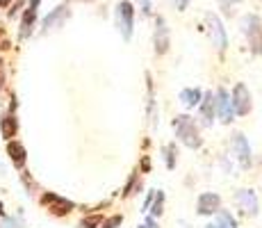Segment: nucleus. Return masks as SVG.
I'll list each match as a JSON object with an SVG mask.
<instances>
[{
    "mask_svg": "<svg viewBox=\"0 0 262 228\" xmlns=\"http://www.w3.org/2000/svg\"><path fill=\"white\" fill-rule=\"evenodd\" d=\"M171 128H173L176 139L183 146H187L191 151L203 149L205 139H203V133H201V123L191 114H187V112L176 114L173 119H171Z\"/></svg>",
    "mask_w": 262,
    "mask_h": 228,
    "instance_id": "obj_1",
    "label": "nucleus"
},
{
    "mask_svg": "<svg viewBox=\"0 0 262 228\" xmlns=\"http://www.w3.org/2000/svg\"><path fill=\"white\" fill-rule=\"evenodd\" d=\"M239 32L246 39V48L253 57L262 55V16L255 12H246L239 18Z\"/></svg>",
    "mask_w": 262,
    "mask_h": 228,
    "instance_id": "obj_2",
    "label": "nucleus"
},
{
    "mask_svg": "<svg viewBox=\"0 0 262 228\" xmlns=\"http://www.w3.org/2000/svg\"><path fill=\"white\" fill-rule=\"evenodd\" d=\"M135 18H137V9H135L133 0H119L114 5V28L121 34L123 42H130L135 34Z\"/></svg>",
    "mask_w": 262,
    "mask_h": 228,
    "instance_id": "obj_3",
    "label": "nucleus"
},
{
    "mask_svg": "<svg viewBox=\"0 0 262 228\" xmlns=\"http://www.w3.org/2000/svg\"><path fill=\"white\" fill-rule=\"evenodd\" d=\"M205 30H208V37H210L212 48L219 55H224L226 50H228V32H226V25L216 12L205 14Z\"/></svg>",
    "mask_w": 262,
    "mask_h": 228,
    "instance_id": "obj_4",
    "label": "nucleus"
},
{
    "mask_svg": "<svg viewBox=\"0 0 262 228\" xmlns=\"http://www.w3.org/2000/svg\"><path fill=\"white\" fill-rule=\"evenodd\" d=\"M230 153H233L235 162L239 164V169H251L253 164V149H251V141L244 133H233L230 137Z\"/></svg>",
    "mask_w": 262,
    "mask_h": 228,
    "instance_id": "obj_5",
    "label": "nucleus"
},
{
    "mask_svg": "<svg viewBox=\"0 0 262 228\" xmlns=\"http://www.w3.org/2000/svg\"><path fill=\"white\" fill-rule=\"evenodd\" d=\"M230 103H233L235 116H249L253 110V94H251L246 82H235V87L230 89Z\"/></svg>",
    "mask_w": 262,
    "mask_h": 228,
    "instance_id": "obj_6",
    "label": "nucleus"
},
{
    "mask_svg": "<svg viewBox=\"0 0 262 228\" xmlns=\"http://www.w3.org/2000/svg\"><path fill=\"white\" fill-rule=\"evenodd\" d=\"M171 50V28L167 23V18L162 14L155 16V25H153V53L158 57H164Z\"/></svg>",
    "mask_w": 262,
    "mask_h": 228,
    "instance_id": "obj_7",
    "label": "nucleus"
},
{
    "mask_svg": "<svg viewBox=\"0 0 262 228\" xmlns=\"http://www.w3.org/2000/svg\"><path fill=\"white\" fill-rule=\"evenodd\" d=\"M39 203L46 208L53 217H67L75 210V203L71 199H67V196H62V194H55V192H43V194L39 196Z\"/></svg>",
    "mask_w": 262,
    "mask_h": 228,
    "instance_id": "obj_8",
    "label": "nucleus"
},
{
    "mask_svg": "<svg viewBox=\"0 0 262 228\" xmlns=\"http://www.w3.org/2000/svg\"><path fill=\"white\" fill-rule=\"evenodd\" d=\"M235 205L244 217H258L260 215V199L258 192L251 187H242L235 192Z\"/></svg>",
    "mask_w": 262,
    "mask_h": 228,
    "instance_id": "obj_9",
    "label": "nucleus"
},
{
    "mask_svg": "<svg viewBox=\"0 0 262 228\" xmlns=\"http://www.w3.org/2000/svg\"><path fill=\"white\" fill-rule=\"evenodd\" d=\"M69 18H71V7H69L67 3L57 5V7L50 9L46 16H43V21H41V34H50V32H55V30L64 28Z\"/></svg>",
    "mask_w": 262,
    "mask_h": 228,
    "instance_id": "obj_10",
    "label": "nucleus"
},
{
    "mask_svg": "<svg viewBox=\"0 0 262 228\" xmlns=\"http://www.w3.org/2000/svg\"><path fill=\"white\" fill-rule=\"evenodd\" d=\"M214 108H216V119L224 126H230L237 116L233 112V103H230V91L226 87H216L214 89Z\"/></svg>",
    "mask_w": 262,
    "mask_h": 228,
    "instance_id": "obj_11",
    "label": "nucleus"
},
{
    "mask_svg": "<svg viewBox=\"0 0 262 228\" xmlns=\"http://www.w3.org/2000/svg\"><path fill=\"white\" fill-rule=\"evenodd\" d=\"M221 208H224V201H221V196L216 194V192H201V194L196 196V215L199 217L212 219Z\"/></svg>",
    "mask_w": 262,
    "mask_h": 228,
    "instance_id": "obj_12",
    "label": "nucleus"
},
{
    "mask_svg": "<svg viewBox=\"0 0 262 228\" xmlns=\"http://www.w3.org/2000/svg\"><path fill=\"white\" fill-rule=\"evenodd\" d=\"M39 5H41V0H30V3H28V7L23 9L21 25H18V37H21V39H28L30 34L34 32V28H37V18H39Z\"/></svg>",
    "mask_w": 262,
    "mask_h": 228,
    "instance_id": "obj_13",
    "label": "nucleus"
},
{
    "mask_svg": "<svg viewBox=\"0 0 262 228\" xmlns=\"http://www.w3.org/2000/svg\"><path fill=\"white\" fill-rule=\"evenodd\" d=\"M216 121V108H214V91L205 89L203 98L199 103V123L205 126V128H212Z\"/></svg>",
    "mask_w": 262,
    "mask_h": 228,
    "instance_id": "obj_14",
    "label": "nucleus"
},
{
    "mask_svg": "<svg viewBox=\"0 0 262 228\" xmlns=\"http://www.w3.org/2000/svg\"><path fill=\"white\" fill-rule=\"evenodd\" d=\"M146 108H148V121L150 128L160 126V110H158V100H155V82L150 71H146Z\"/></svg>",
    "mask_w": 262,
    "mask_h": 228,
    "instance_id": "obj_15",
    "label": "nucleus"
},
{
    "mask_svg": "<svg viewBox=\"0 0 262 228\" xmlns=\"http://www.w3.org/2000/svg\"><path fill=\"white\" fill-rule=\"evenodd\" d=\"M164 203H167V194L162 190H150L144 201V212H148L150 217L160 219L164 215Z\"/></svg>",
    "mask_w": 262,
    "mask_h": 228,
    "instance_id": "obj_16",
    "label": "nucleus"
},
{
    "mask_svg": "<svg viewBox=\"0 0 262 228\" xmlns=\"http://www.w3.org/2000/svg\"><path fill=\"white\" fill-rule=\"evenodd\" d=\"M7 158L16 169H23L25 162H28V149L23 146V141H18V139L7 141Z\"/></svg>",
    "mask_w": 262,
    "mask_h": 228,
    "instance_id": "obj_17",
    "label": "nucleus"
},
{
    "mask_svg": "<svg viewBox=\"0 0 262 228\" xmlns=\"http://www.w3.org/2000/svg\"><path fill=\"white\" fill-rule=\"evenodd\" d=\"M201 98H203V89L201 87H183L178 91V100L185 110H194L199 108Z\"/></svg>",
    "mask_w": 262,
    "mask_h": 228,
    "instance_id": "obj_18",
    "label": "nucleus"
},
{
    "mask_svg": "<svg viewBox=\"0 0 262 228\" xmlns=\"http://www.w3.org/2000/svg\"><path fill=\"white\" fill-rule=\"evenodd\" d=\"M18 133V119H16V112H5L3 119H0V135L3 139H14Z\"/></svg>",
    "mask_w": 262,
    "mask_h": 228,
    "instance_id": "obj_19",
    "label": "nucleus"
},
{
    "mask_svg": "<svg viewBox=\"0 0 262 228\" xmlns=\"http://www.w3.org/2000/svg\"><path fill=\"white\" fill-rule=\"evenodd\" d=\"M178 144L176 141H169V144L162 146V160H164V167H167L169 171L176 169V164H178Z\"/></svg>",
    "mask_w": 262,
    "mask_h": 228,
    "instance_id": "obj_20",
    "label": "nucleus"
},
{
    "mask_svg": "<svg viewBox=\"0 0 262 228\" xmlns=\"http://www.w3.org/2000/svg\"><path fill=\"white\" fill-rule=\"evenodd\" d=\"M212 219H214L216 228H239L237 217H235L230 210H224V208H221V210L216 212V215L212 217Z\"/></svg>",
    "mask_w": 262,
    "mask_h": 228,
    "instance_id": "obj_21",
    "label": "nucleus"
},
{
    "mask_svg": "<svg viewBox=\"0 0 262 228\" xmlns=\"http://www.w3.org/2000/svg\"><path fill=\"white\" fill-rule=\"evenodd\" d=\"M0 228H25V219L21 215H5L0 217Z\"/></svg>",
    "mask_w": 262,
    "mask_h": 228,
    "instance_id": "obj_22",
    "label": "nucleus"
},
{
    "mask_svg": "<svg viewBox=\"0 0 262 228\" xmlns=\"http://www.w3.org/2000/svg\"><path fill=\"white\" fill-rule=\"evenodd\" d=\"M137 187H142V178H139V169H135L133 174H130L128 182H125L123 187V196L128 199V196H133V190H137Z\"/></svg>",
    "mask_w": 262,
    "mask_h": 228,
    "instance_id": "obj_23",
    "label": "nucleus"
},
{
    "mask_svg": "<svg viewBox=\"0 0 262 228\" xmlns=\"http://www.w3.org/2000/svg\"><path fill=\"white\" fill-rule=\"evenodd\" d=\"M135 9H139L144 18H150L153 16V0H135Z\"/></svg>",
    "mask_w": 262,
    "mask_h": 228,
    "instance_id": "obj_24",
    "label": "nucleus"
},
{
    "mask_svg": "<svg viewBox=\"0 0 262 228\" xmlns=\"http://www.w3.org/2000/svg\"><path fill=\"white\" fill-rule=\"evenodd\" d=\"M100 221H103V217L100 215H89V217H82V219H80L78 228H98Z\"/></svg>",
    "mask_w": 262,
    "mask_h": 228,
    "instance_id": "obj_25",
    "label": "nucleus"
},
{
    "mask_svg": "<svg viewBox=\"0 0 262 228\" xmlns=\"http://www.w3.org/2000/svg\"><path fill=\"white\" fill-rule=\"evenodd\" d=\"M121 224H123V215H112V217H107V219L100 221L98 228H119Z\"/></svg>",
    "mask_w": 262,
    "mask_h": 228,
    "instance_id": "obj_26",
    "label": "nucleus"
},
{
    "mask_svg": "<svg viewBox=\"0 0 262 228\" xmlns=\"http://www.w3.org/2000/svg\"><path fill=\"white\" fill-rule=\"evenodd\" d=\"M191 0H169V5L176 9V12H187Z\"/></svg>",
    "mask_w": 262,
    "mask_h": 228,
    "instance_id": "obj_27",
    "label": "nucleus"
},
{
    "mask_svg": "<svg viewBox=\"0 0 262 228\" xmlns=\"http://www.w3.org/2000/svg\"><path fill=\"white\" fill-rule=\"evenodd\" d=\"M239 3H244V0H219V5L226 9V14H233V7Z\"/></svg>",
    "mask_w": 262,
    "mask_h": 228,
    "instance_id": "obj_28",
    "label": "nucleus"
},
{
    "mask_svg": "<svg viewBox=\"0 0 262 228\" xmlns=\"http://www.w3.org/2000/svg\"><path fill=\"white\" fill-rule=\"evenodd\" d=\"M5 82H7V69H5V62L0 59V94L5 89Z\"/></svg>",
    "mask_w": 262,
    "mask_h": 228,
    "instance_id": "obj_29",
    "label": "nucleus"
},
{
    "mask_svg": "<svg viewBox=\"0 0 262 228\" xmlns=\"http://www.w3.org/2000/svg\"><path fill=\"white\" fill-rule=\"evenodd\" d=\"M142 224H144V228H160L158 219H155V217H150V215H146V219L142 221Z\"/></svg>",
    "mask_w": 262,
    "mask_h": 228,
    "instance_id": "obj_30",
    "label": "nucleus"
},
{
    "mask_svg": "<svg viewBox=\"0 0 262 228\" xmlns=\"http://www.w3.org/2000/svg\"><path fill=\"white\" fill-rule=\"evenodd\" d=\"M148 169H150V158L148 155H144L142 164H139V174H148Z\"/></svg>",
    "mask_w": 262,
    "mask_h": 228,
    "instance_id": "obj_31",
    "label": "nucleus"
},
{
    "mask_svg": "<svg viewBox=\"0 0 262 228\" xmlns=\"http://www.w3.org/2000/svg\"><path fill=\"white\" fill-rule=\"evenodd\" d=\"M21 180L25 182V187H28V190H34V180L28 176V171H23V174H21Z\"/></svg>",
    "mask_w": 262,
    "mask_h": 228,
    "instance_id": "obj_32",
    "label": "nucleus"
},
{
    "mask_svg": "<svg viewBox=\"0 0 262 228\" xmlns=\"http://www.w3.org/2000/svg\"><path fill=\"white\" fill-rule=\"evenodd\" d=\"M9 3H12V0H0V9H7Z\"/></svg>",
    "mask_w": 262,
    "mask_h": 228,
    "instance_id": "obj_33",
    "label": "nucleus"
},
{
    "mask_svg": "<svg viewBox=\"0 0 262 228\" xmlns=\"http://www.w3.org/2000/svg\"><path fill=\"white\" fill-rule=\"evenodd\" d=\"M203 228H216V224H214V219H210V221H208V224H205Z\"/></svg>",
    "mask_w": 262,
    "mask_h": 228,
    "instance_id": "obj_34",
    "label": "nucleus"
},
{
    "mask_svg": "<svg viewBox=\"0 0 262 228\" xmlns=\"http://www.w3.org/2000/svg\"><path fill=\"white\" fill-rule=\"evenodd\" d=\"M7 212H5V205H3V201H0V217H5Z\"/></svg>",
    "mask_w": 262,
    "mask_h": 228,
    "instance_id": "obj_35",
    "label": "nucleus"
},
{
    "mask_svg": "<svg viewBox=\"0 0 262 228\" xmlns=\"http://www.w3.org/2000/svg\"><path fill=\"white\" fill-rule=\"evenodd\" d=\"M78 3H84V5H92V3H96V0H78Z\"/></svg>",
    "mask_w": 262,
    "mask_h": 228,
    "instance_id": "obj_36",
    "label": "nucleus"
}]
</instances>
